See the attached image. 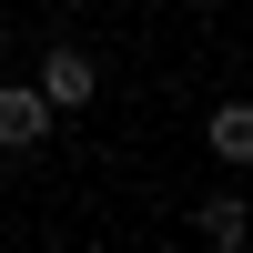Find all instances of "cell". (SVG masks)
<instances>
[{
  "label": "cell",
  "instance_id": "1",
  "mask_svg": "<svg viewBox=\"0 0 253 253\" xmlns=\"http://www.w3.org/2000/svg\"><path fill=\"white\" fill-rule=\"evenodd\" d=\"M51 122H61V112L41 101V81H0V152H31Z\"/></svg>",
  "mask_w": 253,
  "mask_h": 253
},
{
  "label": "cell",
  "instance_id": "2",
  "mask_svg": "<svg viewBox=\"0 0 253 253\" xmlns=\"http://www.w3.org/2000/svg\"><path fill=\"white\" fill-rule=\"evenodd\" d=\"M91 51H51V61H41V101H51V112H81V101H91Z\"/></svg>",
  "mask_w": 253,
  "mask_h": 253
},
{
  "label": "cell",
  "instance_id": "3",
  "mask_svg": "<svg viewBox=\"0 0 253 253\" xmlns=\"http://www.w3.org/2000/svg\"><path fill=\"white\" fill-rule=\"evenodd\" d=\"M213 152H223V162L253 152V112H243V101H223V112H213Z\"/></svg>",
  "mask_w": 253,
  "mask_h": 253
},
{
  "label": "cell",
  "instance_id": "4",
  "mask_svg": "<svg viewBox=\"0 0 253 253\" xmlns=\"http://www.w3.org/2000/svg\"><path fill=\"white\" fill-rule=\"evenodd\" d=\"M203 243H243V203H213L203 213Z\"/></svg>",
  "mask_w": 253,
  "mask_h": 253
},
{
  "label": "cell",
  "instance_id": "5",
  "mask_svg": "<svg viewBox=\"0 0 253 253\" xmlns=\"http://www.w3.org/2000/svg\"><path fill=\"white\" fill-rule=\"evenodd\" d=\"M0 41H10V10H0Z\"/></svg>",
  "mask_w": 253,
  "mask_h": 253
}]
</instances>
